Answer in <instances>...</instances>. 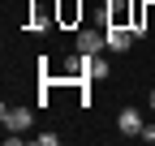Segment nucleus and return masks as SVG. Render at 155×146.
<instances>
[{"label":"nucleus","mask_w":155,"mask_h":146,"mask_svg":"<svg viewBox=\"0 0 155 146\" xmlns=\"http://www.w3.org/2000/svg\"><path fill=\"white\" fill-rule=\"evenodd\" d=\"M30 142H35V146H56V142H61V138H56V133H35Z\"/></svg>","instance_id":"nucleus-8"},{"label":"nucleus","mask_w":155,"mask_h":146,"mask_svg":"<svg viewBox=\"0 0 155 146\" xmlns=\"http://www.w3.org/2000/svg\"><path fill=\"white\" fill-rule=\"evenodd\" d=\"M142 112L138 107H121V116H116V133H125V138H142Z\"/></svg>","instance_id":"nucleus-2"},{"label":"nucleus","mask_w":155,"mask_h":146,"mask_svg":"<svg viewBox=\"0 0 155 146\" xmlns=\"http://www.w3.org/2000/svg\"><path fill=\"white\" fill-rule=\"evenodd\" d=\"M142 138H147V142H155V125H142Z\"/></svg>","instance_id":"nucleus-9"},{"label":"nucleus","mask_w":155,"mask_h":146,"mask_svg":"<svg viewBox=\"0 0 155 146\" xmlns=\"http://www.w3.org/2000/svg\"><path fill=\"white\" fill-rule=\"evenodd\" d=\"M0 125H5V133H26L30 125H35V112L30 107H0Z\"/></svg>","instance_id":"nucleus-1"},{"label":"nucleus","mask_w":155,"mask_h":146,"mask_svg":"<svg viewBox=\"0 0 155 146\" xmlns=\"http://www.w3.org/2000/svg\"><path fill=\"white\" fill-rule=\"evenodd\" d=\"M104 13H108V26H129V0H108Z\"/></svg>","instance_id":"nucleus-5"},{"label":"nucleus","mask_w":155,"mask_h":146,"mask_svg":"<svg viewBox=\"0 0 155 146\" xmlns=\"http://www.w3.org/2000/svg\"><path fill=\"white\" fill-rule=\"evenodd\" d=\"M108 47V34L104 30H78V52H86V56H99Z\"/></svg>","instance_id":"nucleus-3"},{"label":"nucleus","mask_w":155,"mask_h":146,"mask_svg":"<svg viewBox=\"0 0 155 146\" xmlns=\"http://www.w3.org/2000/svg\"><path fill=\"white\" fill-rule=\"evenodd\" d=\"M82 56H86V52H82ZM86 78H91V82H104V78H108V60L86 56Z\"/></svg>","instance_id":"nucleus-6"},{"label":"nucleus","mask_w":155,"mask_h":146,"mask_svg":"<svg viewBox=\"0 0 155 146\" xmlns=\"http://www.w3.org/2000/svg\"><path fill=\"white\" fill-rule=\"evenodd\" d=\"M104 34H108V47H112V52H129V43L138 39V34H134L129 26H108Z\"/></svg>","instance_id":"nucleus-4"},{"label":"nucleus","mask_w":155,"mask_h":146,"mask_svg":"<svg viewBox=\"0 0 155 146\" xmlns=\"http://www.w3.org/2000/svg\"><path fill=\"white\" fill-rule=\"evenodd\" d=\"M78 17H82V0H61V22L73 26Z\"/></svg>","instance_id":"nucleus-7"},{"label":"nucleus","mask_w":155,"mask_h":146,"mask_svg":"<svg viewBox=\"0 0 155 146\" xmlns=\"http://www.w3.org/2000/svg\"><path fill=\"white\" fill-rule=\"evenodd\" d=\"M147 103H151V107H155V86H151V95H147Z\"/></svg>","instance_id":"nucleus-10"}]
</instances>
